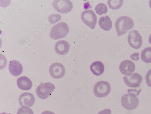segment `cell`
I'll list each match as a JSON object with an SVG mask.
<instances>
[{"instance_id":"obj_25","label":"cell","mask_w":151,"mask_h":114,"mask_svg":"<svg viewBox=\"0 0 151 114\" xmlns=\"http://www.w3.org/2000/svg\"><path fill=\"white\" fill-rule=\"evenodd\" d=\"M139 53H135L131 56L130 58L134 61H137L139 59Z\"/></svg>"},{"instance_id":"obj_7","label":"cell","mask_w":151,"mask_h":114,"mask_svg":"<svg viewBox=\"0 0 151 114\" xmlns=\"http://www.w3.org/2000/svg\"><path fill=\"white\" fill-rule=\"evenodd\" d=\"M83 22L92 29H94L96 24L97 17L94 12L91 10L84 11L81 15Z\"/></svg>"},{"instance_id":"obj_11","label":"cell","mask_w":151,"mask_h":114,"mask_svg":"<svg viewBox=\"0 0 151 114\" xmlns=\"http://www.w3.org/2000/svg\"><path fill=\"white\" fill-rule=\"evenodd\" d=\"M121 73L126 76L131 75L135 69L134 63L132 61L127 60L122 61L119 66Z\"/></svg>"},{"instance_id":"obj_27","label":"cell","mask_w":151,"mask_h":114,"mask_svg":"<svg viewBox=\"0 0 151 114\" xmlns=\"http://www.w3.org/2000/svg\"><path fill=\"white\" fill-rule=\"evenodd\" d=\"M41 114H55V113L48 110L45 111L42 113Z\"/></svg>"},{"instance_id":"obj_28","label":"cell","mask_w":151,"mask_h":114,"mask_svg":"<svg viewBox=\"0 0 151 114\" xmlns=\"http://www.w3.org/2000/svg\"><path fill=\"white\" fill-rule=\"evenodd\" d=\"M149 42L151 44V34L150 35L149 38Z\"/></svg>"},{"instance_id":"obj_10","label":"cell","mask_w":151,"mask_h":114,"mask_svg":"<svg viewBox=\"0 0 151 114\" xmlns=\"http://www.w3.org/2000/svg\"><path fill=\"white\" fill-rule=\"evenodd\" d=\"M123 79L127 86L132 88L137 87L139 86L142 80L141 75L137 73L126 76L123 77Z\"/></svg>"},{"instance_id":"obj_18","label":"cell","mask_w":151,"mask_h":114,"mask_svg":"<svg viewBox=\"0 0 151 114\" xmlns=\"http://www.w3.org/2000/svg\"><path fill=\"white\" fill-rule=\"evenodd\" d=\"M141 58L144 62L151 63V47H147L143 49L141 54Z\"/></svg>"},{"instance_id":"obj_30","label":"cell","mask_w":151,"mask_h":114,"mask_svg":"<svg viewBox=\"0 0 151 114\" xmlns=\"http://www.w3.org/2000/svg\"><path fill=\"white\" fill-rule=\"evenodd\" d=\"M0 114H11L10 113H0Z\"/></svg>"},{"instance_id":"obj_29","label":"cell","mask_w":151,"mask_h":114,"mask_svg":"<svg viewBox=\"0 0 151 114\" xmlns=\"http://www.w3.org/2000/svg\"><path fill=\"white\" fill-rule=\"evenodd\" d=\"M149 5L151 9V0H150V1L149 2Z\"/></svg>"},{"instance_id":"obj_6","label":"cell","mask_w":151,"mask_h":114,"mask_svg":"<svg viewBox=\"0 0 151 114\" xmlns=\"http://www.w3.org/2000/svg\"><path fill=\"white\" fill-rule=\"evenodd\" d=\"M52 5L57 11L61 14L68 13L73 8L72 2L69 0H55Z\"/></svg>"},{"instance_id":"obj_20","label":"cell","mask_w":151,"mask_h":114,"mask_svg":"<svg viewBox=\"0 0 151 114\" xmlns=\"http://www.w3.org/2000/svg\"><path fill=\"white\" fill-rule=\"evenodd\" d=\"M123 1H112L109 0L108 4L110 8L112 10H116L120 8L123 4Z\"/></svg>"},{"instance_id":"obj_21","label":"cell","mask_w":151,"mask_h":114,"mask_svg":"<svg viewBox=\"0 0 151 114\" xmlns=\"http://www.w3.org/2000/svg\"><path fill=\"white\" fill-rule=\"evenodd\" d=\"M17 114H34L32 110L27 106H23L20 108Z\"/></svg>"},{"instance_id":"obj_16","label":"cell","mask_w":151,"mask_h":114,"mask_svg":"<svg viewBox=\"0 0 151 114\" xmlns=\"http://www.w3.org/2000/svg\"><path fill=\"white\" fill-rule=\"evenodd\" d=\"M90 69L94 75L96 76H100L104 73L105 67L102 62L96 61L92 63Z\"/></svg>"},{"instance_id":"obj_12","label":"cell","mask_w":151,"mask_h":114,"mask_svg":"<svg viewBox=\"0 0 151 114\" xmlns=\"http://www.w3.org/2000/svg\"><path fill=\"white\" fill-rule=\"evenodd\" d=\"M19 101L20 105L27 106L31 107L33 105L35 99L34 96L32 93L25 92L20 95Z\"/></svg>"},{"instance_id":"obj_24","label":"cell","mask_w":151,"mask_h":114,"mask_svg":"<svg viewBox=\"0 0 151 114\" xmlns=\"http://www.w3.org/2000/svg\"><path fill=\"white\" fill-rule=\"evenodd\" d=\"M142 91V90H137L136 89L131 90L129 89L128 90V93H131L134 95H136L137 96H138Z\"/></svg>"},{"instance_id":"obj_1","label":"cell","mask_w":151,"mask_h":114,"mask_svg":"<svg viewBox=\"0 0 151 114\" xmlns=\"http://www.w3.org/2000/svg\"><path fill=\"white\" fill-rule=\"evenodd\" d=\"M134 25L133 20L129 17L122 16L119 18L115 24L118 36L127 33L133 27Z\"/></svg>"},{"instance_id":"obj_22","label":"cell","mask_w":151,"mask_h":114,"mask_svg":"<svg viewBox=\"0 0 151 114\" xmlns=\"http://www.w3.org/2000/svg\"><path fill=\"white\" fill-rule=\"evenodd\" d=\"M61 17L60 15L53 14L50 15L48 18V21L50 23L55 24L60 21Z\"/></svg>"},{"instance_id":"obj_15","label":"cell","mask_w":151,"mask_h":114,"mask_svg":"<svg viewBox=\"0 0 151 114\" xmlns=\"http://www.w3.org/2000/svg\"><path fill=\"white\" fill-rule=\"evenodd\" d=\"M17 83L19 88L23 90H30L32 85L31 80L25 76L19 78L17 80Z\"/></svg>"},{"instance_id":"obj_5","label":"cell","mask_w":151,"mask_h":114,"mask_svg":"<svg viewBox=\"0 0 151 114\" xmlns=\"http://www.w3.org/2000/svg\"><path fill=\"white\" fill-rule=\"evenodd\" d=\"M55 89V85L51 83H42L37 88L36 93L39 98L45 99L51 95Z\"/></svg>"},{"instance_id":"obj_17","label":"cell","mask_w":151,"mask_h":114,"mask_svg":"<svg viewBox=\"0 0 151 114\" xmlns=\"http://www.w3.org/2000/svg\"><path fill=\"white\" fill-rule=\"evenodd\" d=\"M100 27L106 31L110 30L112 27V22L110 18L107 16L100 17L99 21Z\"/></svg>"},{"instance_id":"obj_14","label":"cell","mask_w":151,"mask_h":114,"mask_svg":"<svg viewBox=\"0 0 151 114\" xmlns=\"http://www.w3.org/2000/svg\"><path fill=\"white\" fill-rule=\"evenodd\" d=\"M55 48V52L57 54L61 55H65L68 52L70 45L66 41L61 40L56 43Z\"/></svg>"},{"instance_id":"obj_8","label":"cell","mask_w":151,"mask_h":114,"mask_svg":"<svg viewBox=\"0 0 151 114\" xmlns=\"http://www.w3.org/2000/svg\"><path fill=\"white\" fill-rule=\"evenodd\" d=\"M128 40L129 45L134 49H139L142 45V37L139 32L135 30L129 32Z\"/></svg>"},{"instance_id":"obj_3","label":"cell","mask_w":151,"mask_h":114,"mask_svg":"<svg viewBox=\"0 0 151 114\" xmlns=\"http://www.w3.org/2000/svg\"><path fill=\"white\" fill-rule=\"evenodd\" d=\"M122 106L125 109L132 110L136 109L139 105V100L135 95L128 93L124 94L121 99Z\"/></svg>"},{"instance_id":"obj_19","label":"cell","mask_w":151,"mask_h":114,"mask_svg":"<svg viewBox=\"0 0 151 114\" xmlns=\"http://www.w3.org/2000/svg\"><path fill=\"white\" fill-rule=\"evenodd\" d=\"M96 14L100 16L106 14L108 9L106 5L103 3L97 5L95 8Z\"/></svg>"},{"instance_id":"obj_26","label":"cell","mask_w":151,"mask_h":114,"mask_svg":"<svg viewBox=\"0 0 151 114\" xmlns=\"http://www.w3.org/2000/svg\"><path fill=\"white\" fill-rule=\"evenodd\" d=\"M97 114H111V111L110 109H106L100 111Z\"/></svg>"},{"instance_id":"obj_9","label":"cell","mask_w":151,"mask_h":114,"mask_svg":"<svg viewBox=\"0 0 151 114\" xmlns=\"http://www.w3.org/2000/svg\"><path fill=\"white\" fill-rule=\"evenodd\" d=\"M49 72L50 75L53 78L59 79L64 77L65 70L64 66L61 63L55 62L50 66Z\"/></svg>"},{"instance_id":"obj_23","label":"cell","mask_w":151,"mask_h":114,"mask_svg":"<svg viewBox=\"0 0 151 114\" xmlns=\"http://www.w3.org/2000/svg\"><path fill=\"white\" fill-rule=\"evenodd\" d=\"M145 79L147 85L149 87H151V69L147 73Z\"/></svg>"},{"instance_id":"obj_2","label":"cell","mask_w":151,"mask_h":114,"mask_svg":"<svg viewBox=\"0 0 151 114\" xmlns=\"http://www.w3.org/2000/svg\"><path fill=\"white\" fill-rule=\"evenodd\" d=\"M69 31L68 25L64 22H61L54 25L52 27L50 35L53 39H59L66 36Z\"/></svg>"},{"instance_id":"obj_13","label":"cell","mask_w":151,"mask_h":114,"mask_svg":"<svg viewBox=\"0 0 151 114\" xmlns=\"http://www.w3.org/2000/svg\"><path fill=\"white\" fill-rule=\"evenodd\" d=\"M9 69L11 74L15 77H17L21 75L23 70L22 66L21 63L16 60H12L10 62Z\"/></svg>"},{"instance_id":"obj_4","label":"cell","mask_w":151,"mask_h":114,"mask_svg":"<svg viewBox=\"0 0 151 114\" xmlns=\"http://www.w3.org/2000/svg\"><path fill=\"white\" fill-rule=\"evenodd\" d=\"M111 87L109 84L105 81L97 82L93 88V92L97 97L101 98L105 97L110 93Z\"/></svg>"}]
</instances>
